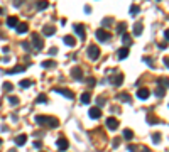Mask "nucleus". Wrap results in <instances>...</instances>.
Returning a JSON list of instances; mask_svg holds the SVG:
<instances>
[{
  "instance_id": "1",
  "label": "nucleus",
  "mask_w": 169,
  "mask_h": 152,
  "mask_svg": "<svg viewBox=\"0 0 169 152\" xmlns=\"http://www.w3.org/2000/svg\"><path fill=\"white\" fill-rule=\"evenodd\" d=\"M86 54H88V58L91 61H97L100 56V49L98 46H95V44H91V46H88V49H86Z\"/></svg>"
},
{
  "instance_id": "2",
  "label": "nucleus",
  "mask_w": 169,
  "mask_h": 152,
  "mask_svg": "<svg viewBox=\"0 0 169 152\" xmlns=\"http://www.w3.org/2000/svg\"><path fill=\"white\" fill-rule=\"evenodd\" d=\"M95 36H97V39L101 41V42H105V41H108L110 37H112V36H110V34L105 29H98L97 32H95Z\"/></svg>"
},
{
  "instance_id": "3",
  "label": "nucleus",
  "mask_w": 169,
  "mask_h": 152,
  "mask_svg": "<svg viewBox=\"0 0 169 152\" xmlns=\"http://www.w3.org/2000/svg\"><path fill=\"white\" fill-rule=\"evenodd\" d=\"M54 91L59 93V95H63V96H66V98H70V100L74 98V93L71 90H68V88H54Z\"/></svg>"
},
{
  "instance_id": "4",
  "label": "nucleus",
  "mask_w": 169,
  "mask_h": 152,
  "mask_svg": "<svg viewBox=\"0 0 169 152\" xmlns=\"http://www.w3.org/2000/svg\"><path fill=\"white\" fill-rule=\"evenodd\" d=\"M32 46H34V49H37V51H41L42 49V39H41L37 34H32Z\"/></svg>"
},
{
  "instance_id": "5",
  "label": "nucleus",
  "mask_w": 169,
  "mask_h": 152,
  "mask_svg": "<svg viewBox=\"0 0 169 152\" xmlns=\"http://www.w3.org/2000/svg\"><path fill=\"white\" fill-rule=\"evenodd\" d=\"M107 127H108L110 130H117L119 129V120L115 117H108L107 118Z\"/></svg>"
},
{
  "instance_id": "6",
  "label": "nucleus",
  "mask_w": 169,
  "mask_h": 152,
  "mask_svg": "<svg viewBox=\"0 0 169 152\" xmlns=\"http://www.w3.org/2000/svg\"><path fill=\"white\" fill-rule=\"evenodd\" d=\"M88 115H90V118L97 120V118H100V117H101V110H100L98 107H93V108H90Z\"/></svg>"
},
{
  "instance_id": "7",
  "label": "nucleus",
  "mask_w": 169,
  "mask_h": 152,
  "mask_svg": "<svg viewBox=\"0 0 169 152\" xmlns=\"http://www.w3.org/2000/svg\"><path fill=\"white\" fill-rule=\"evenodd\" d=\"M149 95H150V91L147 90V88H139V90H137V98H139V100H147Z\"/></svg>"
},
{
  "instance_id": "8",
  "label": "nucleus",
  "mask_w": 169,
  "mask_h": 152,
  "mask_svg": "<svg viewBox=\"0 0 169 152\" xmlns=\"http://www.w3.org/2000/svg\"><path fill=\"white\" fill-rule=\"evenodd\" d=\"M56 144H58V149H59V151H66V149L70 147V142L66 140L64 137H59V139H58V142H56Z\"/></svg>"
},
{
  "instance_id": "9",
  "label": "nucleus",
  "mask_w": 169,
  "mask_h": 152,
  "mask_svg": "<svg viewBox=\"0 0 169 152\" xmlns=\"http://www.w3.org/2000/svg\"><path fill=\"white\" fill-rule=\"evenodd\" d=\"M74 32L80 36L81 39H85V36H86V32H85V25H83V24H78V25H74Z\"/></svg>"
},
{
  "instance_id": "10",
  "label": "nucleus",
  "mask_w": 169,
  "mask_h": 152,
  "mask_svg": "<svg viewBox=\"0 0 169 152\" xmlns=\"http://www.w3.org/2000/svg\"><path fill=\"white\" fill-rule=\"evenodd\" d=\"M157 86H161V88H169V78H166V76H161L159 80H157Z\"/></svg>"
},
{
  "instance_id": "11",
  "label": "nucleus",
  "mask_w": 169,
  "mask_h": 152,
  "mask_svg": "<svg viewBox=\"0 0 169 152\" xmlns=\"http://www.w3.org/2000/svg\"><path fill=\"white\" fill-rule=\"evenodd\" d=\"M7 25H9V27H17V25H19V19H17L15 15H10L9 19H7Z\"/></svg>"
},
{
  "instance_id": "12",
  "label": "nucleus",
  "mask_w": 169,
  "mask_h": 152,
  "mask_svg": "<svg viewBox=\"0 0 169 152\" xmlns=\"http://www.w3.org/2000/svg\"><path fill=\"white\" fill-rule=\"evenodd\" d=\"M71 76H73L74 80H81V78H83V69H81V68H74V69L71 71Z\"/></svg>"
},
{
  "instance_id": "13",
  "label": "nucleus",
  "mask_w": 169,
  "mask_h": 152,
  "mask_svg": "<svg viewBox=\"0 0 169 152\" xmlns=\"http://www.w3.org/2000/svg\"><path fill=\"white\" fill-rule=\"evenodd\" d=\"M54 32H56V29H54L52 25H44V29H42V34L48 36V37H49V36H54Z\"/></svg>"
},
{
  "instance_id": "14",
  "label": "nucleus",
  "mask_w": 169,
  "mask_h": 152,
  "mask_svg": "<svg viewBox=\"0 0 169 152\" xmlns=\"http://www.w3.org/2000/svg\"><path fill=\"white\" fill-rule=\"evenodd\" d=\"M64 44L66 46H70V47H73V46H76V39L73 37V36H64Z\"/></svg>"
},
{
  "instance_id": "15",
  "label": "nucleus",
  "mask_w": 169,
  "mask_h": 152,
  "mask_svg": "<svg viewBox=\"0 0 169 152\" xmlns=\"http://www.w3.org/2000/svg\"><path fill=\"white\" fill-rule=\"evenodd\" d=\"M142 29H144L142 22H135V24H134V36H140V34H142Z\"/></svg>"
},
{
  "instance_id": "16",
  "label": "nucleus",
  "mask_w": 169,
  "mask_h": 152,
  "mask_svg": "<svg viewBox=\"0 0 169 152\" xmlns=\"http://www.w3.org/2000/svg\"><path fill=\"white\" fill-rule=\"evenodd\" d=\"M117 56H119V59H125V58L129 56V47H122V49H119Z\"/></svg>"
},
{
  "instance_id": "17",
  "label": "nucleus",
  "mask_w": 169,
  "mask_h": 152,
  "mask_svg": "<svg viewBox=\"0 0 169 152\" xmlns=\"http://www.w3.org/2000/svg\"><path fill=\"white\" fill-rule=\"evenodd\" d=\"M27 30H29L27 22H22V24H19V25H17V32H19V34H26Z\"/></svg>"
},
{
  "instance_id": "18",
  "label": "nucleus",
  "mask_w": 169,
  "mask_h": 152,
  "mask_svg": "<svg viewBox=\"0 0 169 152\" xmlns=\"http://www.w3.org/2000/svg\"><path fill=\"white\" fill-rule=\"evenodd\" d=\"M26 142H27V135H24V133H20V135L15 137V144L17 145H24Z\"/></svg>"
},
{
  "instance_id": "19",
  "label": "nucleus",
  "mask_w": 169,
  "mask_h": 152,
  "mask_svg": "<svg viewBox=\"0 0 169 152\" xmlns=\"http://www.w3.org/2000/svg\"><path fill=\"white\" fill-rule=\"evenodd\" d=\"M48 118H49V117H46V115H37V117H36V122H37L39 125H48Z\"/></svg>"
},
{
  "instance_id": "20",
  "label": "nucleus",
  "mask_w": 169,
  "mask_h": 152,
  "mask_svg": "<svg viewBox=\"0 0 169 152\" xmlns=\"http://www.w3.org/2000/svg\"><path fill=\"white\" fill-rule=\"evenodd\" d=\"M48 125H49L51 129H56V127L59 125V120L54 118V117H49V118H48Z\"/></svg>"
},
{
  "instance_id": "21",
  "label": "nucleus",
  "mask_w": 169,
  "mask_h": 152,
  "mask_svg": "<svg viewBox=\"0 0 169 152\" xmlns=\"http://www.w3.org/2000/svg\"><path fill=\"white\" fill-rule=\"evenodd\" d=\"M80 101L83 103V105H88L90 101H91V95H90V93H83L81 98H80Z\"/></svg>"
},
{
  "instance_id": "22",
  "label": "nucleus",
  "mask_w": 169,
  "mask_h": 152,
  "mask_svg": "<svg viewBox=\"0 0 169 152\" xmlns=\"http://www.w3.org/2000/svg\"><path fill=\"white\" fill-rule=\"evenodd\" d=\"M119 100L123 101V103H130V101H132V98H130L129 93H120V95H119Z\"/></svg>"
},
{
  "instance_id": "23",
  "label": "nucleus",
  "mask_w": 169,
  "mask_h": 152,
  "mask_svg": "<svg viewBox=\"0 0 169 152\" xmlns=\"http://www.w3.org/2000/svg\"><path fill=\"white\" fill-rule=\"evenodd\" d=\"M122 41H123V44H125V47H127V46L132 44V36H129V34L123 32V34H122Z\"/></svg>"
},
{
  "instance_id": "24",
  "label": "nucleus",
  "mask_w": 169,
  "mask_h": 152,
  "mask_svg": "<svg viewBox=\"0 0 169 152\" xmlns=\"http://www.w3.org/2000/svg\"><path fill=\"white\" fill-rule=\"evenodd\" d=\"M123 139H125V140H132V139H134V132L130 130V129H125V130H123Z\"/></svg>"
},
{
  "instance_id": "25",
  "label": "nucleus",
  "mask_w": 169,
  "mask_h": 152,
  "mask_svg": "<svg viewBox=\"0 0 169 152\" xmlns=\"http://www.w3.org/2000/svg\"><path fill=\"white\" fill-rule=\"evenodd\" d=\"M22 71H26L24 66H15V68H12V69H7L9 74H14V73H22Z\"/></svg>"
},
{
  "instance_id": "26",
  "label": "nucleus",
  "mask_w": 169,
  "mask_h": 152,
  "mask_svg": "<svg viewBox=\"0 0 169 152\" xmlns=\"http://www.w3.org/2000/svg\"><path fill=\"white\" fill-rule=\"evenodd\" d=\"M113 83H112V85H115V86H120V85H122V81H123V74H117V78H113Z\"/></svg>"
},
{
  "instance_id": "27",
  "label": "nucleus",
  "mask_w": 169,
  "mask_h": 152,
  "mask_svg": "<svg viewBox=\"0 0 169 152\" xmlns=\"http://www.w3.org/2000/svg\"><path fill=\"white\" fill-rule=\"evenodd\" d=\"M19 85H20V88H29L30 85H32V81H30V80H22Z\"/></svg>"
},
{
  "instance_id": "28",
  "label": "nucleus",
  "mask_w": 169,
  "mask_h": 152,
  "mask_svg": "<svg viewBox=\"0 0 169 152\" xmlns=\"http://www.w3.org/2000/svg\"><path fill=\"white\" fill-rule=\"evenodd\" d=\"M139 5H135V3H134V5H132V7H130V15H137V14H139Z\"/></svg>"
},
{
  "instance_id": "29",
  "label": "nucleus",
  "mask_w": 169,
  "mask_h": 152,
  "mask_svg": "<svg viewBox=\"0 0 169 152\" xmlns=\"http://www.w3.org/2000/svg\"><path fill=\"white\" fill-rule=\"evenodd\" d=\"M52 66H56L54 61H42V68H52Z\"/></svg>"
},
{
  "instance_id": "30",
  "label": "nucleus",
  "mask_w": 169,
  "mask_h": 152,
  "mask_svg": "<svg viewBox=\"0 0 169 152\" xmlns=\"http://www.w3.org/2000/svg\"><path fill=\"white\" fill-rule=\"evenodd\" d=\"M164 93H166V90H164V88H161V86H157V88H156V96H164Z\"/></svg>"
},
{
  "instance_id": "31",
  "label": "nucleus",
  "mask_w": 169,
  "mask_h": 152,
  "mask_svg": "<svg viewBox=\"0 0 169 152\" xmlns=\"http://www.w3.org/2000/svg\"><path fill=\"white\" fill-rule=\"evenodd\" d=\"M147 122H149V125H154V123L157 122V118H156L152 113H149V115H147Z\"/></svg>"
},
{
  "instance_id": "32",
  "label": "nucleus",
  "mask_w": 169,
  "mask_h": 152,
  "mask_svg": "<svg viewBox=\"0 0 169 152\" xmlns=\"http://www.w3.org/2000/svg\"><path fill=\"white\" fill-rule=\"evenodd\" d=\"M112 22H113V19H110V17H107V19H103V20H101V25H103V27H107V25H110Z\"/></svg>"
},
{
  "instance_id": "33",
  "label": "nucleus",
  "mask_w": 169,
  "mask_h": 152,
  "mask_svg": "<svg viewBox=\"0 0 169 152\" xmlns=\"http://www.w3.org/2000/svg\"><path fill=\"white\" fill-rule=\"evenodd\" d=\"M36 101H37V103H46V101H48V96H46V95H39Z\"/></svg>"
},
{
  "instance_id": "34",
  "label": "nucleus",
  "mask_w": 169,
  "mask_h": 152,
  "mask_svg": "<svg viewBox=\"0 0 169 152\" xmlns=\"http://www.w3.org/2000/svg\"><path fill=\"white\" fill-rule=\"evenodd\" d=\"M48 5H49L48 2H39V3H37V9H39V10H44V9H48Z\"/></svg>"
},
{
  "instance_id": "35",
  "label": "nucleus",
  "mask_w": 169,
  "mask_h": 152,
  "mask_svg": "<svg viewBox=\"0 0 169 152\" xmlns=\"http://www.w3.org/2000/svg\"><path fill=\"white\" fill-rule=\"evenodd\" d=\"M9 103L10 105H17L19 103V98L17 96H9Z\"/></svg>"
},
{
  "instance_id": "36",
  "label": "nucleus",
  "mask_w": 169,
  "mask_h": 152,
  "mask_svg": "<svg viewBox=\"0 0 169 152\" xmlns=\"http://www.w3.org/2000/svg\"><path fill=\"white\" fill-rule=\"evenodd\" d=\"M152 142H154V144H159L161 142V135L159 133H154V135H152Z\"/></svg>"
},
{
  "instance_id": "37",
  "label": "nucleus",
  "mask_w": 169,
  "mask_h": 152,
  "mask_svg": "<svg viewBox=\"0 0 169 152\" xmlns=\"http://www.w3.org/2000/svg\"><path fill=\"white\" fill-rule=\"evenodd\" d=\"M97 103H98V108H100V107H103V105H105V98L98 96V98H97Z\"/></svg>"
},
{
  "instance_id": "38",
  "label": "nucleus",
  "mask_w": 169,
  "mask_h": 152,
  "mask_svg": "<svg viewBox=\"0 0 169 152\" xmlns=\"http://www.w3.org/2000/svg\"><path fill=\"white\" fill-rule=\"evenodd\" d=\"M120 32V34H123V30H125V24H123V22H120L119 24V29H117Z\"/></svg>"
},
{
  "instance_id": "39",
  "label": "nucleus",
  "mask_w": 169,
  "mask_h": 152,
  "mask_svg": "<svg viewBox=\"0 0 169 152\" xmlns=\"http://www.w3.org/2000/svg\"><path fill=\"white\" fill-rule=\"evenodd\" d=\"M12 88H14V86H12L10 83H5V85H3V90L5 91H12Z\"/></svg>"
},
{
  "instance_id": "40",
  "label": "nucleus",
  "mask_w": 169,
  "mask_h": 152,
  "mask_svg": "<svg viewBox=\"0 0 169 152\" xmlns=\"http://www.w3.org/2000/svg\"><path fill=\"white\" fill-rule=\"evenodd\" d=\"M34 147H36V149H41V147H42V142H41V140H36V142H34Z\"/></svg>"
},
{
  "instance_id": "41",
  "label": "nucleus",
  "mask_w": 169,
  "mask_h": 152,
  "mask_svg": "<svg viewBox=\"0 0 169 152\" xmlns=\"http://www.w3.org/2000/svg\"><path fill=\"white\" fill-rule=\"evenodd\" d=\"M97 83H95V78H88V86H95Z\"/></svg>"
},
{
  "instance_id": "42",
  "label": "nucleus",
  "mask_w": 169,
  "mask_h": 152,
  "mask_svg": "<svg viewBox=\"0 0 169 152\" xmlns=\"http://www.w3.org/2000/svg\"><path fill=\"white\" fill-rule=\"evenodd\" d=\"M22 47H24V49H27V51H29V49H30L29 42H27V41H24V42H22Z\"/></svg>"
},
{
  "instance_id": "43",
  "label": "nucleus",
  "mask_w": 169,
  "mask_h": 152,
  "mask_svg": "<svg viewBox=\"0 0 169 152\" xmlns=\"http://www.w3.org/2000/svg\"><path fill=\"white\" fill-rule=\"evenodd\" d=\"M56 52H58V47H51V49H49V54H51V56H52V54H56Z\"/></svg>"
},
{
  "instance_id": "44",
  "label": "nucleus",
  "mask_w": 169,
  "mask_h": 152,
  "mask_svg": "<svg viewBox=\"0 0 169 152\" xmlns=\"http://www.w3.org/2000/svg\"><path fill=\"white\" fill-rule=\"evenodd\" d=\"M129 151L130 152H137V147H135V145H129Z\"/></svg>"
},
{
  "instance_id": "45",
  "label": "nucleus",
  "mask_w": 169,
  "mask_h": 152,
  "mask_svg": "<svg viewBox=\"0 0 169 152\" xmlns=\"http://www.w3.org/2000/svg\"><path fill=\"white\" fill-rule=\"evenodd\" d=\"M120 145V139H115V140H113V147H119Z\"/></svg>"
},
{
  "instance_id": "46",
  "label": "nucleus",
  "mask_w": 169,
  "mask_h": 152,
  "mask_svg": "<svg viewBox=\"0 0 169 152\" xmlns=\"http://www.w3.org/2000/svg\"><path fill=\"white\" fill-rule=\"evenodd\" d=\"M144 61H146L149 66H152V59H150V58H144Z\"/></svg>"
},
{
  "instance_id": "47",
  "label": "nucleus",
  "mask_w": 169,
  "mask_h": 152,
  "mask_svg": "<svg viewBox=\"0 0 169 152\" xmlns=\"http://www.w3.org/2000/svg\"><path fill=\"white\" fill-rule=\"evenodd\" d=\"M140 152H150V149H149V147H142V149H140Z\"/></svg>"
},
{
  "instance_id": "48",
  "label": "nucleus",
  "mask_w": 169,
  "mask_h": 152,
  "mask_svg": "<svg viewBox=\"0 0 169 152\" xmlns=\"http://www.w3.org/2000/svg\"><path fill=\"white\" fill-rule=\"evenodd\" d=\"M164 64H166V66H168V68H169V58H168V56L164 58Z\"/></svg>"
},
{
  "instance_id": "49",
  "label": "nucleus",
  "mask_w": 169,
  "mask_h": 152,
  "mask_svg": "<svg viewBox=\"0 0 169 152\" xmlns=\"http://www.w3.org/2000/svg\"><path fill=\"white\" fill-rule=\"evenodd\" d=\"M85 12H86V14H90V12H91V7H88V5H86V7H85Z\"/></svg>"
},
{
  "instance_id": "50",
  "label": "nucleus",
  "mask_w": 169,
  "mask_h": 152,
  "mask_svg": "<svg viewBox=\"0 0 169 152\" xmlns=\"http://www.w3.org/2000/svg\"><path fill=\"white\" fill-rule=\"evenodd\" d=\"M164 37H166V39H168V41H169V29H168V30H166V32H164Z\"/></svg>"
},
{
  "instance_id": "51",
  "label": "nucleus",
  "mask_w": 169,
  "mask_h": 152,
  "mask_svg": "<svg viewBox=\"0 0 169 152\" xmlns=\"http://www.w3.org/2000/svg\"><path fill=\"white\" fill-rule=\"evenodd\" d=\"M10 152H17V151H15V149H10Z\"/></svg>"
},
{
  "instance_id": "52",
  "label": "nucleus",
  "mask_w": 169,
  "mask_h": 152,
  "mask_svg": "<svg viewBox=\"0 0 169 152\" xmlns=\"http://www.w3.org/2000/svg\"><path fill=\"white\" fill-rule=\"evenodd\" d=\"M0 145H2V139H0Z\"/></svg>"
},
{
  "instance_id": "53",
  "label": "nucleus",
  "mask_w": 169,
  "mask_h": 152,
  "mask_svg": "<svg viewBox=\"0 0 169 152\" xmlns=\"http://www.w3.org/2000/svg\"><path fill=\"white\" fill-rule=\"evenodd\" d=\"M2 12H3V10H2V9H0V14H2Z\"/></svg>"
}]
</instances>
